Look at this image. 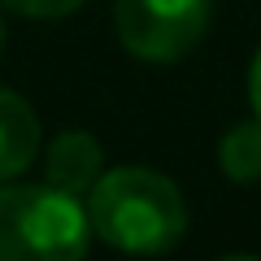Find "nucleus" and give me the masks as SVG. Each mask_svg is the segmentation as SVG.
I'll return each mask as SVG.
<instances>
[{
    "instance_id": "1",
    "label": "nucleus",
    "mask_w": 261,
    "mask_h": 261,
    "mask_svg": "<svg viewBox=\"0 0 261 261\" xmlns=\"http://www.w3.org/2000/svg\"><path fill=\"white\" fill-rule=\"evenodd\" d=\"M92 235L122 252H166L187 231L183 192L144 166L109 170L83 196Z\"/></svg>"
},
{
    "instance_id": "2",
    "label": "nucleus",
    "mask_w": 261,
    "mask_h": 261,
    "mask_svg": "<svg viewBox=\"0 0 261 261\" xmlns=\"http://www.w3.org/2000/svg\"><path fill=\"white\" fill-rule=\"evenodd\" d=\"M87 244L83 196L53 183H0V261H79Z\"/></svg>"
},
{
    "instance_id": "3",
    "label": "nucleus",
    "mask_w": 261,
    "mask_h": 261,
    "mask_svg": "<svg viewBox=\"0 0 261 261\" xmlns=\"http://www.w3.org/2000/svg\"><path fill=\"white\" fill-rule=\"evenodd\" d=\"M214 0H118L113 31L118 44L140 61H178L209 31Z\"/></svg>"
},
{
    "instance_id": "4",
    "label": "nucleus",
    "mask_w": 261,
    "mask_h": 261,
    "mask_svg": "<svg viewBox=\"0 0 261 261\" xmlns=\"http://www.w3.org/2000/svg\"><path fill=\"white\" fill-rule=\"evenodd\" d=\"M100 174H105V152L96 144V135H87V130H61L48 144L44 178L53 187H61L70 196H87Z\"/></svg>"
},
{
    "instance_id": "5",
    "label": "nucleus",
    "mask_w": 261,
    "mask_h": 261,
    "mask_svg": "<svg viewBox=\"0 0 261 261\" xmlns=\"http://www.w3.org/2000/svg\"><path fill=\"white\" fill-rule=\"evenodd\" d=\"M39 152V118L18 92L0 87V183L18 178Z\"/></svg>"
},
{
    "instance_id": "6",
    "label": "nucleus",
    "mask_w": 261,
    "mask_h": 261,
    "mask_svg": "<svg viewBox=\"0 0 261 261\" xmlns=\"http://www.w3.org/2000/svg\"><path fill=\"white\" fill-rule=\"evenodd\" d=\"M218 166H222V174L235 178V183L261 178V118L235 122V126L226 130L222 144H218Z\"/></svg>"
},
{
    "instance_id": "7",
    "label": "nucleus",
    "mask_w": 261,
    "mask_h": 261,
    "mask_svg": "<svg viewBox=\"0 0 261 261\" xmlns=\"http://www.w3.org/2000/svg\"><path fill=\"white\" fill-rule=\"evenodd\" d=\"M9 13H18V18H65V13H74L79 5H87V0H0Z\"/></svg>"
},
{
    "instance_id": "8",
    "label": "nucleus",
    "mask_w": 261,
    "mask_h": 261,
    "mask_svg": "<svg viewBox=\"0 0 261 261\" xmlns=\"http://www.w3.org/2000/svg\"><path fill=\"white\" fill-rule=\"evenodd\" d=\"M248 96H252V113L261 118V48L252 57V70H248Z\"/></svg>"
},
{
    "instance_id": "9",
    "label": "nucleus",
    "mask_w": 261,
    "mask_h": 261,
    "mask_svg": "<svg viewBox=\"0 0 261 261\" xmlns=\"http://www.w3.org/2000/svg\"><path fill=\"white\" fill-rule=\"evenodd\" d=\"M0 53H5V22H0Z\"/></svg>"
}]
</instances>
